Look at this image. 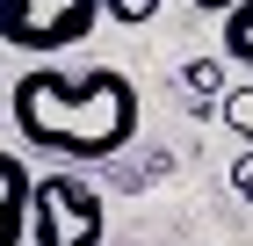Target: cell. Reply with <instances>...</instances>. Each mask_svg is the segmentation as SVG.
<instances>
[{
    "label": "cell",
    "mask_w": 253,
    "mask_h": 246,
    "mask_svg": "<svg viewBox=\"0 0 253 246\" xmlns=\"http://www.w3.org/2000/svg\"><path fill=\"white\" fill-rule=\"evenodd\" d=\"M7 116H15V138L29 152L94 167V159H116V152L137 138L145 101H137L130 73H116V65H94V73L29 65V73L7 87Z\"/></svg>",
    "instance_id": "1"
},
{
    "label": "cell",
    "mask_w": 253,
    "mask_h": 246,
    "mask_svg": "<svg viewBox=\"0 0 253 246\" xmlns=\"http://www.w3.org/2000/svg\"><path fill=\"white\" fill-rule=\"evenodd\" d=\"M109 210L87 174H37L29 181V246H101Z\"/></svg>",
    "instance_id": "2"
},
{
    "label": "cell",
    "mask_w": 253,
    "mask_h": 246,
    "mask_svg": "<svg viewBox=\"0 0 253 246\" xmlns=\"http://www.w3.org/2000/svg\"><path fill=\"white\" fill-rule=\"evenodd\" d=\"M94 22H101V0H0V44L29 58H58L87 44Z\"/></svg>",
    "instance_id": "3"
},
{
    "label": "cell",
    "mask_w": 253,
    "mask_h": 246,
    "mask_svg": "<svg viewBox=\"0 0 253 246\" xmlns=\"http://www.w3.org/2000/svg\"><path fill=\"white\" fill-rule=\"evenodd\" d=\"M29 159L15 145H0V246H22L29 239Z\"/></svg>",
    "instance_id": "4"
},
{
    "label": "cell",
    "mask_w": 253,
    "mask_h": 246,
    "mask_svg": "<svg viewBox=\"0 0 253 246\" xmlns=\"http://www.w3.org/2000/svg\"><path fill=\"white\" fill-rule=\"evenodd\" d=\"M217 58L253 73V0H232L224 15H217Z\"/></svg>",
    "instance_id": "5"
},
{
    "label": "cell",
    "mask_w": 253,
    "mask_h": 246,
    "mask_svg": "<svg viewBox=\"0 0 253 246\" xmlns=\"http://www.w3.org/2000/svg\"><path fill=\"white\" fill-rule=\"evenodd\" d=\"M217 95H224V58H188L181 65V101L195 116H217Z\"/></svg>",
    "instance_id": "6"
},
{
    "label": "cell",
    "mask_w": 253,
    "mask_h": 246,
    "mask_svg": "<svg viewBox=\"0 0 253 246\" xmlns=\"http://www.w3.org/2000/svg\"><path fill=\"white\" fill-rule=\"evenodd\" d=\"M217 116H224V131H232L239 145H253V87H224V95H217Z\"/></svg>",
    "instance_id": "7"
},
{
    "label": "cell",
    "mask_w": 253,
    "mask_h": 246,
    "mask_svg": "<svg viewBox=\"0 0 253 246\" xmlns=\"http://www.w3.org/2000/svg\"><path fill=\"white\" fill-rule=\"evenodd\" d=\"M159 15V0H101V22H123V29H145Z\"/></svg>",
    "instance_id": "8"
},
{
    "label": "cell",
    "mask_w": 253,
    "mask_h": 246,
    "mask_svg": "<svg viewBox=\"0 0 253 246\" xmlns=\"http://www.w3.org/2000/svg\"><path fill=\"white\" fill-rule=\"evenodd\" d=\"M232 196H239V203H253V145L232 159Z\"/></svg>",
    "instance_id": "9"
},
{
    "label": "cell",
    "mask_w": 253,
    "mask_h": 246,
    "mask_svg": "<svg viewBox=\"0 0 253 246\" xmlns=\"http://www.w3.org/2000/svg\"><path fill=\"white\" fill-rule=\"evenodd\" d=\"M195 7H203V15H224V7H232V0H195Z\"/></svg>",
    "instance_id": "10"
}]
</instances>
